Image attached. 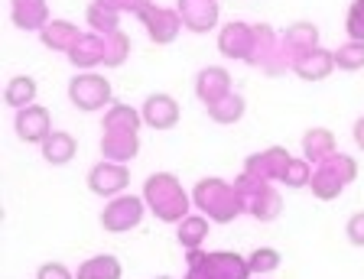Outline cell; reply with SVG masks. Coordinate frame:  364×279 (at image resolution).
I'll return each instance as SVG.
<instances>
[{"instance_id": "cell-1", "label": "cell", "mask_w": 364, "mask_h": 279, "mask_svg": "<svg viewBox=\"0 0 364 279\" xmlns=\"http://www.w3.org/2000/svg\"><path fill=\"white\" fill-rule=\"evenodd\" d=\"M192 204H196L208 221H215V224H231L235 218L247 214L244 212V198H241V192H237V185L235 182L218 179V175L198 182L196 189H192Z\"/></svg>"}, {"instance_id": "cell-2", "label": "cell", "mask_w": 364, "mask_h": 279, "mask_svg": "<svg viewBox=\"0 0 364 279\" xmlns=\"http://www.w3.org/2000/svg\"><path fill=\"white\" fill-rule=\"evenodd\" d=\"M144 202L159 221L166 224H179L182 218H189L192 198L186 195L182 182L173 173H156L144 182Z\"/></svg>"}, {"instance_id": "cell-3", "label": "cell", "mask_w": 364, "mask_h": 279, "mask_svg": "<svg viewBox=\"0 0 364 279\" xmlns=\"http://www.w3.org/2000/svg\"><path fill=\"white\" fill-rule=\"evenodd\" d=\"M293 53L287 49L283 36L273 30L270 23H254V49H250L247 65L260 68L264 75H287L293 72Z\"/></svg>"}, {"instance_id": "cell-4", "label": "cell", "mask_w": 364, "mask_h": 279, "mask_svg": "<svg viewBox=\"0 0 364 279\" xmlns=\"http://www.w3.org/2000/svg\"><path fill=\"white\" fill-rule=\"evenodd\" d=\"M186 266L205 279H250L247 257L231 250H186Z\"/></svg>"}, {"instance_id": "cell-5", "label": "cell", "mask_w": 364, "mask_h": 279, "mask_svg": "<svg viewBox=\"0 0 364 279\" xmlns=\"http://www.w3.org/2000/svg\"><path fill=\"white\" fill-rule=\"evenodd\" d=\"M237 192H241L244 198V212L250 214V218H257V221H273V218H280L283 212V198L280 192L273 189V182H264V179H254V175L241 173L235 179Z\"/></svg>"}, {"instance_id": "cell-6", "label": "cell", "mask_w": 364, "mask_h": 279, "mask_svg": "<svg viewBox=\"0 0 364 279\" xmlns=\"http://www.w3.org/2000/svg\"><path fill=\"white\" fill-rule=\"evenodd\" d=\"M68 101L78 107V111H101V107L114 104V88L107 78H101L98 72H82L68 82Z\"/></svg>"}, {"instance_id": "cell-7", "label": "cell", "mask_w": 364, "mask_h": 279, "mask_svg": "<svg viewBox=\"0 0 364 279\" xmlns=\"http://www.w3.org/2000/svg\"><path fill=\"white\" fill-rule=\"evenodd\" d=\"M146 214V202L136 195H117L105 204V212H101V227L111 231V234H124V231H134L140 227Z\"/></svg>"}, {"instance_id": "cell-8", "label": "cell", "mask_w": 364, "mask_h": 279, "mask_svg": "<svg viewBox=\"0 0 364 279\" xmlns=\"http://www.w3.org/2000/svg\"><path fill=\"white\" fill-rule=\"evenodd\" d=\"M136 20L144 23L146 36H150L156 45L176 43V36L182 33V16H179V10H169V7H156V4H150L144 13L136 16Z\"/></svg>"}, {"instance_id": "cell-9", "label": "cell", "mask_w": 364, "mask_h": 279, "mask_svg": "<svg viewBox=\"0 0 364 279\" xmlns=\"http://www.w3.org/2000/svg\"><path fill=\"white\" fill-rule=\"evenodd\" d=\"M127 185H130V173L124 163L101 159L98 166H91V173H88V189L101 198H117Z\"/></svg>"}, {"instance_id": "cell-10", "label": "cell", "mask_w": 364, "mask_h": 279, "mask_svg": "<svg viewBox=\"0 0 364 279\" xmlns=\"http://www.w3.org/2000/svg\"><path fill=\"white\" fill-rule=\"evenodd\" d=\"M289 153L283 146H267L260 153H250L244 159V173L254 175V179H264V182H283V173L289 166Z\"/></svg>"}, {"instance_id": "cell-11", "label": "cell", "mask_w": 364, "mask_h": 279, "mask_svg": "<svg viewBox=\"0 0 364 279\" xmlns=\"http://www.w3.org/2000/svg\"><path fill=\"white\" fill-rule=\"evenodd\" d=\"M250 49H254V23H244V20H231L221 26L218 33V53L225 59H235V62H247L250 59Z\"/></svg>"}, {"instance_id": "cell-12", "label": "cell", "mask_w": 364, "mask_h": 279, "mask_svg": "<svg viewBox=\"0 0 364 279\" xmlns=\"http://www.w3.org/2000/svg\"><path fill=\"white\" fill-rule=\"evenodd\" d=\"M14 130H16V136H20L23 143H43L46 136L53 133L49 111L39 107V104L23 107V111H16V117H14Z\"/></svg>"}, {"instance_id": "cell-13", "label": "cell", "mask_w": 364, "mask_h": 279, "mask_svg": "<svg viewBox=\"0 0 364 279\" xmlns=\"http://www.w3.org/2000/svg\"><path fill=\"white\" fill-rule=\"evenodd\" d=\"M176 10L182 16V26L192 33H208L218 26V0H179Z\"/></svg>"}, {"instance_id": "cell-14", "label": "cell", "mask_w": 364, "mask_h": 279, "mask_svg": "<svg viewBox=\"0 0 364 279\" xmlns=\"http://www.w3.org/2000/svg\"><path fill=\"white\" fill-rule=\"evenodd\" d=\"M140 114H144V124L153 130H173L176 124H179V104H176V98H169V94H150V98L144 101V107H140Z\"/></svg>"}, {"instance_id": "cell-15", "label": "cell", "mask_w": 364, "mask_h": 279, "mask_svg": "<svg viewBox=\"0 0 364 279\" xmlns=\"http://www.w3.org/2000/svg\"><path fill=\"white\" fill-rule=\"evenodd\" d=\"M225 94H231V75H228L221 65H208L196 75V98L202 101L205 107L221 101Z\"/></svg>"}, {"instance_id": "cell-16", "label": "cell", "mask_w": 364, "mask_h": 279, "mask_svg": "<svg viewBox=\"0 0 364 279\" xmlns=\"http://www.w3.org/2000/svg\"><path fill=\"white\" fill-rule=\"evenodd\" d=\"M140 153V133L127 130H105L101 133V156L111 163H130Z\"/></svg>"}, {"instance_id": "cell-17", "label": "cell", "mask_w": 364, "mask_h": 279, "mask_svg": "<svg viewBox=\"0 0 364 279\" xmlns=\"http://www.w3.org/2000/svg\"><path fill=\"white\" fill-rule=\"evenodd\" d=\"M68 62L82 72H95L98 65H105V36L101 33H82V39L68 53Z\"/></svg>"}, {"instance_id": "cell-18", "label": "cell", "mask_w": 364, "mask_h": 279, "mask_svg": "<svg viewBox=\"0 0 364 279\" xmlns=\"http://www.w3.org/2000/svg\"><path fill=\"white\" fill-rule=\"evenodd\" d=\"M293 72L303 82H322V78H328L335 72V53H328V49H312V53L299 55V59L293 62Z\"/></svg>"}, {"instance_id": "cell-19", "label": "cell", "mask_w": 364, "mask_h": 279, "mask_svg": "<svg viewBox=\"0 0 364 279\" xmlns=\"http://www.w3.org/2000/svg\"><path fill=\"white\" fill-rule=\"evenodd\" d=\"M39 39H43L46 49H53V53H72V45L82 39V30H78L75 23H68V20H49L39 30Z\"/></svg>"}, {"instance_id": "cell-20", "label": "cell", "mask_w": 364, "mask_h": 279, "mask_svg": "<svg viewBox=\"0 0 364 279\" xmlns=\"http://www.w3.org/2000/svg\"><path fill=\"white\" fill-rule=\"evenodd\" d=\"M39 150H43V159L49 166H65V163L75 159L78 143H75V136L65 133V130H53V133L39 143Z\"/></svg>"}, {"instance_id": "cell-21", "label": "cell", "mask_w": 364, "mask_h": 279, "mask_svg": "<svg viewBox=\"0 0 364 279\" xmlns=\"http://www.w3.org/2000/svg\"><path fill=\"white\" fill-rule=\"evenodd\" d=\"M280 36H283V43H287V49L293 53V59H299V55L318 49V26L316 23L296 20V23H289L287 33H280Z\"/></svg>"}, {"instance_id": "cell-22", "label": "cell", "mask_w": 364, "mask_h": 279, "mask_svg": "<svg viewBox=\"0 0 364 279\" xmlns=\"http://www.w3.org/2000/svg\"><path fill=\"white\" fill-rule=\"evenodd\" d=\"M10 16H14V26L20 30H43L46 23H49V7H46V0H10Z\"/></svg>"}, {"instance_id": "cell-23", "label": "cell", "mask_w": 364, "mask_h": 279, "mask_svg": "<svg viewBox=\"0 0 364 279\" xmlns=\"http://www.w3.org/2000/svg\"><path fill=\"white\" fill-rule=\"evenodd\" d=\"M328 156H335V133L328 127H312L303 133V159H309L312 166L326 163Z\"/></svg>"}, {"instance_id": "cell-24", "label": "cell", "mask_w": 364, "mask_h": 279, "mask_svg": "<svg viewBox=\"0 0 364 279\" xmlns=\"http://www.w3.org/2000/svg\"><path fill=\"white\" fill-rule=\"evenodd\" d=\"M176 241L182 250H202V244L208 241V218L205 214H189L176 224Z\"/></svg>"}, {"instance_id": "cell-25", "label": "cell", "mask_w": 364, "mask_h": 279, "mask_svg": "<svg viewBox=\"0 0 364 279\" xmlns=\"http://www.w3.org/2000/svg\"><path fill=\"white\" fill-rule=\"evenodd\" d=\"M144 127V114L130 104H111L105 111V121H101V130H127V133H140Z\"/></svg>"}, {"instance_id": "cell-26", "label": "cell", "mask_w": 364, "mask_h": 279, "mask_svg": "<svg viewBox=\"0 0 364 279\" xmlns=\"http://www.w3.org/2000/svg\"><path fill=\"white\" fill-rule=\"evenodd\" d=\"M121 260L111 257V253H98V257H88L82 266H78L75 279H121Z\"/></svg>"}, {"instance_id": "cell-27", "label": "cell", "mask_w": 364, "mask_h": 279, "mask_svg": "<svg viewBox=\"0 0 364 279\" xmlns=\"http://www.w3.org/2000/svg\"><path fill=\"white\" fill-rule=\"evenodd\" d=\"M36 78L30 75H16L7 82V88H4V101H7L14 111H23V107L36 104Z\"/></svg>"}, {"instance_id": "cell-28", "label": "cell", "mask_w": 364, "mask_h": 279, "mask_svg": "<svg viewBox=\"0 0 364 279\" xmlns=\"http://www.w3.org/2000/svg\"><path fill=\"white\" fill-rule=\"evenodd\" d=\"M244 111H247V101H244V94H237V91H231V94H225L221 101L208 104V117H212L215 124H237L244 117Z\"/></svg>"}, {"instance_id": "cell-29", "label": "cell", "mask_w": 364, "mask_h": 279, "mask_svg": "<svg viewBox=\"0 0 364 279\" xmlns=\"http://www.w3.org/2000/svg\"><path fill=\"white\" fill-rule=\"evenodd\" d=\"M85 20H88L91 33H101V36L121 30V13H117V10H111V7H105V4H98V0H91V4H88Z\"/></svg>"}, {"instance_id": "cell-30", "label": "cell", "mask_w": 364, "mask_h": 279, "mask_svg": "<svg viewBox=\"0 0 364 279\" xmlns=\"http://www.w3.org/2000/svg\"><path fill=\"white\" fill-rule=\"evenodd\" d=\"M309 189H312V195H316L318 202H335L345 185H341V182L335 179L326 166H316L312 169V179H309Z\"/></svg>"}, {"instance_id": "cell-31", "label": "cell", "mask_w": 364, "mask_h": 279, "mask_svg": "<svg viewBox=\"0 0 364 279\" xmlns=\"http://www.w3.org/2000/svg\"><path fill=\"white\" fill-rule=\"evenodd\" d=\"M127 55H130V36L124 30H117V33H107L105 36V65L107 68H117V65H124L127 62Z\"/></svg>"}, {"instance_id": "cell-32", "label": "cell", "mask_w": 364, "mask_h": 279, "mask_svg": "<svg viewBox=\"0 0 364 279\" xmlns=\"http://www.w3.org/2000/svg\"><path fill=\"white\" fill-rule=\"evenodd\" d=\"M335 68H341V72H361L364 68V43H355V39L341 43L338 49H335Z\"/></svg>"}, {"instance_id": "cell-33", "label": "cell", "mask_w": 364, "mask_h": 279, "mask_svg": "<svg viewBox=\"0 0 364 279\" xmlns=\"http://www.w3.org/2000/svg\"><path fill=\"white\" fill-rule=\"evenodd\" d=\"M318 166H326L328 173H332L335 179H338L341 185H345V189H348L351 182L358 179V163L348 156V153H335V156H328L326 163H318Z\"/></svg>"}, {"instance_id": "cell-34", "label": "cell", "mask_w": 364, "mask_h": 279, "mask_svg": "<svg viewBox=\"0 0 364 279\" xmlns=\"http://www.w3.org/2000/svg\"><path fill=\"white\" fill-rule=\"evenodd\" d=\"M309 179H312L309 159H289L287 173H283V185H287V189H303V185H309Z\"/></svg>"}, {"instance_id": "cell-35", "label": "cell", "mask_w": 364, "mask_h": 279, "mask_svg": "<svg viewBox=\"0 0 364 279\" xmlns=\"http://www.w3.org/2000/svg\"><path fill=\"white\" fill-rule=\"evenodd\" d=\"M247 266H250V273H273V270H280V250L257 247L247 257Z\"/></svg>"}, {"instance_id": "cell-36", "label": "cell", "mask_w": 364, "mask_h": 279, "mask_svg": "<svg viewBox=\"0 0 364 279\" xmlns=\"http://www.w3.org/2000/svg\"><path fill=\"white\" fill-rule=\"evenodd\" d=\"M345 30L355 43H364V0H355L348 7V16H345Z\"/></svg>"}, {"instance_id": "cell-37", "label": "cell", "mask_w": 364, "mask_h": 279, "mask_svg": "<svg viewBox=\"0 0 364 279\" xmlns=\"http://www.w3.org/2000/svg\"><path fill=\"white\" fill-rule=\"evenodd\" d=\"M98 4H105V7L117 10V13H134V16H140V13H144V10L153 4V0H98Z\"/></svg>"}, {"instance_id": "cell-38", "label": "cell", "mask_w": 364, "mask_h": 279, "mask_svg": "<svg viewBox=\"0 0 364 279\" xmlns=\"http://www.w3.org/2000/svg\"><path fill=\"white\" fill-rule=\"evenodd\" d=\"M36 279H75V276H72V270H68L65 263H55V260H49V263H43L36 270Z\"/></svg>"}, {"instance_id": "cell-39", "label": "cell", "mask_w": 364, "mask_h": 279, "mask_svg": "<svg viewBox=\"0 0 364 279\" xmlns=\"http://www.w3.org/2000/svg\"><path fill=\"white\" fill-rule=\"evenodd\" d=\"M345 234L355 247H364V212H355L348 218V227H345Z\"/></svg>"}, {"instance_id": "cell-40", "label": "cell", "mask_w": 364, "mask_h": 279, "mask_svg": "<svg viewBox=\"0 0 364 279\" xmlns=\"http://www.w3.org/2000/svg\"><path fill=\"white\" fill-rule=\"evenodd\" d=\"M355 143L364 150V117L361 121H355Z\"/></svg>"}, {"instance_id": "cell-41", "label": "cell", "mask_w": 364, "mask_h": 279, "mask_svg": "<svg viewBox=\"0 0 364 279\" xmlns=\"http://www.w3.org/2000/svg\"><path fill=\"white\" fill-rule=\"evenodd\" d=\"M186 279H205V276H198V273H192V270H189V273H186Z\"/></svg>"}, {"instance_id": "cell-42", "label": "cell", "mask_w": 364, "mask_h": 279, "mask_svg": "<svg viewBox=\"0 0 364 279\" xmlns=\"http://www.w3.org/2000/svg\"><path fill=\"white\" fill-rule=\"evenodd\" d=\"M153 279H173V276H153Z\"/></svg>"}]
</instances>
